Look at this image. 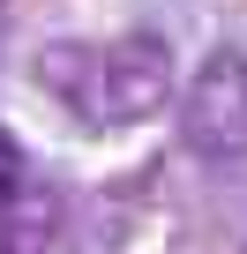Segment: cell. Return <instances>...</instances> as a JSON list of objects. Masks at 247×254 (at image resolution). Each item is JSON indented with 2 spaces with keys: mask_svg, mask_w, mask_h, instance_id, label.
Returning <instances> with one entry per match:
<instances>
[{
  "mask_svg": "<svg viewBox=\"0 0 247 254\" xmlns=\"http://www.w3.org/2000/svg\"><path fill=\"white\" fill-rule=\"evenodd\" d=\"M15 194H23V150H15L8 127H0V209H8Z\"/></svg>",
  "mask_w": 247,
  "mask_h": 254,
  "instance_id": "277c9868",
  "label": "cell"
},
{
  "mask_svg": "<svg viewBox=\"0 0 247 254\" xmlns=\"http://www.w3.org/2000/svg\"><path fill=\"white\" fill-rule=\"evenodd\" d=\"M38 82L82 120V127H135L165 105L172 90V53L165 38H82L38 53Z\"/></svg>",
  "mask_w": 247,
  "mask_h": 254,
  "instance_id": "6da1fadb",
  "label": "cell"
},
{
  "mask_svg": "<svg viewBox=\"0 0 247 254\" xmlns=\"http://www.w3.org/2000/svg\"><path fill=\"white\" fill-rule=\"evenodd\" d=\"M60 239V202L53 194H15L0 209V254H45Z\"/></svg>",
  "mask_w": 247,
  "mask_h": 254,
  "instance_id": "3957f363",
  "label": "cell"
},
{
  "mask_svg": "<svg viewBox=\"0 0 247 254\" xmlns=\"http://www.w3.org/2000/svg\"><path fill=\"white\" fill-rule=\"evenodd\" d=\"M180 135L210 165L247 157V53L240 45H217L195 60V75L180 90Z\"/></svg>",
  "mask_w": 247,
  "mask_h": 254,
  "instance_id": "7a4b0ae2",
  "label": "cell"
}]
</instances>
